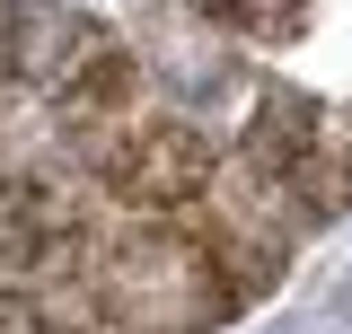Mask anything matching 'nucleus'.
<instances>
[{"instance_id": "1", "label": "nucleus", "mask_w": 352, "mask_h": 334, "mask_svg": "<svg viewBox=\"0 0 352 334\" xmlns=\"http://www.w3.org/2000/svg\"><path fill=\"white\" fill-rule=\"evenodd\" d=\"M88 291L106 308L115 334H212L238 308V282L220 273V255L203 238H185L168 220L132 229L88 264Z\"/></svg>"}, {"instance_id": "2", "label": "nucleus", "mask_w": 352, "mask_h": 334, "mask_svg": "<svg viewBox=\"0 0 352 334\" xmlns=\"http://www.w3.org/2000/svg\"><path fill=\"white\" fill-rule=\"evenodd\" d=\"M212 141L176 115H141V124H115V150H106V194L132 211H185L212 194Z\"/></svg>"}, {"instance_id": "3", "label": "nucleus", "mask_w": 352, "mask_h": 334, "mask_svg": "<svg viewBox=\"0 0 352 334\" xmlns=\"http://www.w3.org/2000/svg\"><path fill=\"white\" fill-rule=\"evenodd\" d=\"M106 44H115V36L88 27L71 0H0V71H18V80L71 88Z\"/></svg>"}, {"instance_id": "4", "label": "nucleus", "mask_w": 352, "mask_h": 334, "mask_svg": "<svg viewBox=\"0 0 352 334\" xmlns=\"http://www.w3.org/2000/svg\"><path fill=\"white\" fill-rule=\"evenodd\" d=\"M36 255V211L18 185H0V264H27Z\"/></svg>"}]
</instances>
